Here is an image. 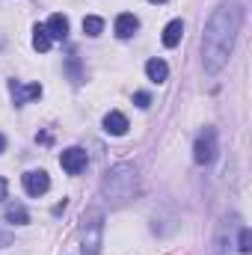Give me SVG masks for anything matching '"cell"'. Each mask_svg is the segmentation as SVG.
I'll list each match as a JSON object with an SVG mask.
<instances>
[{"mask_svg":"<svg viewBox=\"0 0 252 255\" xmlns=\"http://www.w3.org/2000/svg\"><path fill=\"white\" fill-rule=\"evenodd\" d=\"M104 130H107L110 136H122V133H127V119L119 110H110V113L104 116Z\"/></svg>","mask_w":252,"mask_h":255,"instance_id":"obj_8","label":"cell"},{"mask_svg":"<svg viewBox=\"0 0 252 255\" xmlns=\"http://www.w3.org/2000/svg\"><path fill=\"white\" fill-rule=\"evenodd\" d=\"M145 74H148V80L163 83V80L169 77V65L163 63V60H148V63H145Z\"/></svg>","mask_w":252,"mask_h":255,"instance_id":"obj_12","label":"cell"},{"mask_svg":"<svg viewBox=\"0 0 252 255\" xmlns=\"http://www.w3.org/2000/svg\"><path fill=\"white\" fill-rule=\"evenodd\" d=\"M133 104H136L139 110H145V107L151 104V98H148V92H136V95H133Z\"/></svg>","mask_w":252,"mask_h":255,"instance_id":"obj_17","label":"cell"},{"mask_svg":"<svg viewBox=\"0 0 252 255\" xmlns=\"http://www.w3.org/2000/svg\"><path fill=\"white\" fill-rule=\"evenodd\" d=\"M101 235H104V217H101V211L89 208L83 214V255H98Z\"/></svg>","mask_w":252,"mask_h":255,"instance_id":"obj_3","label":"cell"},{"mask_svg":"<svg viewBox=\"0 0 252 255\" xmlns=\"http://www.w3.org/2000/svg\"><path fill=\"white\" fill-rule=\"evenodd\" d=\"M6 223L27 226V223H30V214L24 211V205H9V208H6Z\"/></svg>","mask_w":252,"mask_h":255,"instance_id":"obj_14","label":"cell"},{"mask_svg":"<svg viewBox=\"0 0 252 255\" xmlns=\"http://www.w3.org/2000/svg\"><path fill=\"white\" fill-rule=\"evenodd\" d=\"M101 30H104V21H101V18H95V15H86V18H83V33H86V36L95 39V36H101Z\"/></svg>","mask_w":252,"mask_h":255,"instance_id":"obj_15","label":"cell"},{"mask_svg":"<svg viewBox=\"0 0 252 255\" xmlns=\"http://www.w3.org/2000/svg\"><path fill=\"white\" fill-rule=\"evenodd\" d=\"M6 196V178H0V199Z\"/></svg>","mask_w":252,"mask_h":255,"instance_id":"obj_19","label":"cell"},{"mask_svg":"<svg viewBox=\"0 0 252 255\" xmlns=\"http://www.w3.org/2000/svg\"><path fill=\"white\" fill-rule=\"evenodd\" d=\"M133 193H136V169H133V166L119 163V166H113V169L104 175V196L113 199L116 205L133 199Z\"/></svg>","mask_w":252,"mask_h":255,"instance_id":"obj_2","label":"cell"},{"mask_svg":"<svg viewBox=\"0 0 252 255\" xmlns=\"http://www.w3.org/2000/svg\"><path fill=\"white\" fill-rule=\"evenodd\" d=\"M45 30H48V36H51V39L63 42L65 36H68V18L60 15V12H57V15H51V18H48V24H45Z\"/></svg>","mask_w":252,"mask_h":255,"instance_id":"obj_9","label":"cell"},{"mask_svg":"<svg viewBox=\"0 0 252 255\" xmlns=\"http://www.w3.org/2000/svg\"><path fill=\"white\" fill-rule=\"evenodd\" d=\"M3 148H6V136L0 133V154H3Z\"/></svg>","mask_w":252,"mask_h":255,"instance_id":"obj_20","label":"cell"},{"mask_svg":"<svg viewBox=\"0 0 252 255\" xmlns=\"http://www.w3.org/2000/svg\"><path fill=\"white\" fill-rule=\"evenodd\" d=\"M86 151L83 148H77V145H71V148H65L63 154H60V166H63L68 175H80L83 169H86Z\"/></svg>","mask_w":252,"mask_h":255,"instance_id":"obj_5","label":"cell"},{"mask_svg":"<svg viewBox=\"0 0 252 255\" xmlns=\"http://www.w3.org/2000/svg\"><path fill=\"white\" fill-rule=\"evenodd\" d=\"M136 30H139V21H136V15L122 12V15L116 18V36H119V39H130Z\"/></svg>","mask_w":252,"mask_h":255,"instance_id":"obj_10","label":"cell"},{"mask_svg":"<svg viewBox=\"0 0 252 255\" xmlns=\"http://www.w3.org/2000/svg\"><path fill=\"white\" fill-rule=\"evenodd\" d=\"M151 3H166V0H151Z\"/></svg>","mask_w":252,"mask_h":255,"instance_id":"obj_21","label":"cell"},{"mask_svg":"<svg viewBox=\"0 0 252 255\" xmlns=\"http://www.w3.org/2000/svg\"><path fill=\"white\" fill-rule=\"evenodd\" d=\"M12 244V235L9 232H0V247H9Z\"/></svg>","mask_w":252,"mask_h":255,"instance_id":"obj_18","label":"cell"},{"mask_svg":"<svg viewBox=\"0 0 252 255\" xmlns=\"http://www.w3.org/2000/svg\"><path fill=\"white\" fill-rule=\"evenodd\" d=\"M51 42H54V39H51V36H48V30H45V27H39V24H36V27H33V48H36V51H42V54H45V51H51Z\"/></svg>","mask_w":252,"mask_h":255,"instance_id":"obj_13","label":"cell"},{"mask_svg":"<svg viewBox=\"0 0 252 255\" xmlns=\"http://www.w3.org/2000/svg\"><path fill=\"white\" fill-rule=\"evenodd\" d=\"M241 24H244V6L238 0H223L214 9V15L208 18V27H205V39H202L205 71L217 74L223 65L229 63L235 39L241 33Z\"/></svg>","mask_w":252,"mask_h":255,"instance_id":"obj_1","label":"cell"},{"mask_svg":"<svg viewBox=\"0 0 252 255\" xmlns=\"http://www.w3.org/2000/svg\"><path fill=\"white\" fill-rule=\"evenodd\" d=\"M181 36H184V21H169L166 27H163V45L166 48H175L178 42H181Z\"/></svg>","mask_w":252,"mask_h":255,"instance_id":"obj_11","label":"cell"},{"mask_svg":"<svg viewBox=\"0 0 252 255\" xmlns=\"http://www.w3.org/2000/svg\"><path fill=\"white\" fill-rule=\"evenodd\" d=\"M24 190L30 193V196H45V193L51 190L48 172H45V169H30V172H24Z\"/></svg>","mask_w":252,"mask_h":255,"instance_id":"obj_6","label":"cell"},{"mask_svg":"<svg viewBox=\"0 0 252 255\" xmlns=\"http://www.w3.org/2000/svg\"><path fill=\"white\" fill-rule=\"evenodd\" d=\"M238 250L247 255V253H252V232L250 229H241V241H238Z\"/></svg>","mask_w":252,"mask_h":255,"instance_id":"obj_16","label":"cell"},{"mask_svg":"<svg viewBox=\"0 0 252 255\" xmlns=\"http://www.w3.org/2000/svg\"><path fill=\"white\" fill-rule=\"evenodd\" d=\"M9 92H12L15 104H27V101H33V98L42 95V86H39V83L24 86V83H18V80H9Z\"/></svg>","mask_w":252,"mask_h":255,"instance_id":"obj_7","label":"cell"},{"mask_svg":"<svg viewBox=\"0 0 252 255\" xmlns=\"http://www.w3.org/2000/svg\"><path fill=\"white\" fill-rule=\"evenodd\" d=\"M214 157H217V130H214V128H205V130L196 136V145H193V160H196L199 166H208Z\"/></svg>","mask_w":252,"mask_h":255,"instance_id":"obj_4","label":"cell"}]
</instances>
